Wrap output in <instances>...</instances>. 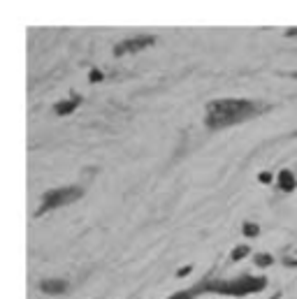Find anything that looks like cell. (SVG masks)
I'll list each match as a JSON object with an SVG mask.
<instances>
[{
    "label": "cell",
    "instance_id": "obj_1",
    "mask_svg": "<svg viewBox=\"0 0 297 299\" xmlns=\"http://www.w3.org/2000/svg\"><path fill=\"white\" fill-rule=\"evenodd\" d=\"M269 105L255 100H239V97H221V100H212L207 105V114H205V126L212 130L219 128H230L244 121H251L255 116L265 114Z\"/></svg>",
    "mask_w": 297,
    "mask_h": 299
},
{
    "label": "cell",
    "instance_id": "obj_2",
    "mask_svg": "<svg viewBox=\"0 0 297 299\" xmlns=\"http://www.w3.org/2000/svg\"><path fill=\"white\" fill-rule=\"evenodd\" d=\"M197 292H219V294H232V297H246V294L260 292L267 287L265 276H237L232 281H202L197 283Z\"/></svg>",
    "mask_w": 297,
    "mask_h": 299
},
{
    "label": "cell",
    "instance_id": "obj_3",
    "mask_svg": "<svg viewBox=\"0 0 297 299\" xmlns=\"http://www.w3.org/2000/svg\"><path fill=\"white\" fill-rule=\"evenodd\" d=\"M84 197V190L79 185H63V188H51L42 195V202L37 207V216L49 214V211H56L61 207H67V204L77 202V200Z\"/></svg>",
    "mask_w": 297,
    "mask_h": 299
},
{
    "label": "cell",
    "instance_id": "obj_4",
    "mask_svg": "<svg viewBox=\"0 0 297 299\" xmlns=\"http://www.w3.org/2000/svg\"><path fill=\"white\" fill-rule=\"evenodd\" d=\"M151 44H156V37H153V35L130 37V40H123V42L116 44V47H114V56L119 58V56H123V54H133V51H140V49H146V47H151Z\"/></svg>",
    "mask_w": 297,
    "mask_h": 299
},
{
    "label": "cell",
    "instance_id": "obj_5",
    "mask_svg": "<svg viewBox=\"0 0 297 299\" xmlns=\"http://www.w3.org/2000/svg\"><path fill=\"white\" fill-rule=\"evenodd\" d=\"M67 287H70V283L63 278H42L40 281V290L44 294H63L67 292Z\"/></svg>",
    "mask_w": 297,
    "mask_h": 299
},
{
    "label": "cell",
    "instance_id": "obj_6",
    "mask_svg": "<svg viewBox=\"0 0 297 299\" xmlns=\"http://www.w3.org/2000/svg\"><path fill=\"white\" fill-rule=\"evenodd\" d=\"M276 185H279L281 192H292L297 188V179L290 169H281L279 176H276Z\"/></svg>",
    "mask_w": 297,
    "mask_h": 299
},
{
    "label": "cell",
    "instance_id": "obj_7",
    "mask_svg": "<svg viewBox=\"0 0 297 299\" xmlns=\"http://www.w3.org/2000/svg\"><path fill=\"white\" fill-rule=\"evenodd\" d=\"M81 105V95H74L72 100H65V102H58L56 105V114L58 116H67V114H72L74 109Z\"/></svg>",
    "mask_w": 297,
    "mask_h": 299
},
{
    "label": "cell",
    "instance_id": "obj_8",
    "mask_svg": "<svg viewBox=\"0 0 297 299\" xmlns=\"http://www.w3.org/2000/svg\"><path fill=\"white\" fill-rule=\"evenodd\" d=\"M249 253H251L249 246H235V248H232V253H230V260H232V262H239V260H244V257L249 255Z\"/></svg>",
    "mask_w": 297,
    "mask_h": 299
},
{
    "label": "cell",
    "instance_id": "obj_9",
    "mask_svg": "<svg viewBox=\"0 0 297 299\" xmlns=\"http://www.w3.org/2000/svg\"><path fill=\"white\" fill-rule=\"evenodd\" d=\"M255 267H272L274 264V255H269V253H258V255L253 257Z\"/></svg>",
    "mask_w": 297,
    "mask_h": 299
},
{
    "label": "cell",
    "instance_id": "obj_10",
    "mask_svg": "<svg viewBox=\"0 0 297 299\" xmlns=\"http://www.w3.org/2000/svg\"><path fill=\"white\" fill-rule=\"evenodd\" d=\"M242 232L246 234V237H258V234H260V225H255V223H244L242 225Z\"/></svg>",
    "mask_w": 297,
    "mask_h": 299
},
{
    "label": "cell",
    "instance_id": "obj_11",
    "mask_svg": "<svg viewBox=\"0 0 297 299\" xmlns=\"http://www.w3.org/2000/svg\"><path fill=\"white\" fill-rule=\"evenodd\" d=\"M195 294H200V292H197V287H193V290H181V292H174L172 297H167V299H193Z\"/></svg>",
    "mask_w": 297,
    "mask_h": 299
},
{
    "label": "cell",
    "instance_id": "obj_12",
    "mask_svg": "<svg viewBox=\"0 0 297 299\" xmlns=\"http://www.w3.org/2000/svg\"><path fill=\"white\" fill-rule=\"evenodd\" d=\"M88 79H91V81H95V84H97V81H103V72H100V70H91V74H88Z\"/></svg>",
    "mask_w": 297,
    "mask_h": 299
},
{
    "label": "cell",
    "instance_id": "obj_13",
    "mask_svg": "<svg viewBox=\"0 0 297 299\" xmlns=\"http://www.w3.org/2000/svg\"><path fill=\"white\" fill-rule=\"evenodd\" d=\"M281 262L285 264V267H297V257H290V255H285Z\"/></svg>",
    "mask_w": 297,
    "mask_h": 299
},
{
    "label": "cell",
    "instance_id": "obj_14",
    "mask_svg": "<svg viewBox=\"0 0 297 299\" xmlns=\"http://www.w3.org/2000/svg\"><path fill=\"white\" fill-rule=\"evenodd\" d=\"M258 179H260L262 183H272V172H262Z\"/></svg>",
    "mask_w": 297,
    "mask_h": 299
},
{
    "label": "cell",
    "instance_id": "obj_15",
    "mask_svg": "<svg viewBox=\"0 0 297 299\" xmlns=\"http://www.w3.org/2000/svg\"><path fill=\"white\" fill-rule=\"evenodd\" d=\"M190 269H193V267L188 264V267H183V269H179V271H176V276H186V274H190Z\"/></svg>",
    "mask_w": 297,
    "mask_h": 299
},
{
    "label": "cell",
    "instance_id": "obj_16",
    "mask_svg": "<svg viewBox=\"0 0 297 299\" xmlns=\"http://www.w3.org/2000/svg\"><path fill=\"white\" fill-rule=\"evenodd\" d=\"M285 77H290V79H297V70H295V72H285Z\"/></svg>",
    "mask_w": 297,
    "mask_h": 299
},
{
    "label": "cell",
    "instance_id": "obj_17",
    "mask_svg": "<svg viewBox=\"0 0 297 299\" xmlns=\"http://www.w3.org/2000/svg\"><path fill=\"white\" fill-rule=\"evenodd\" d=\"M279 297H281V292H276V294H274V297H272V299H279Z\"/></svg>",
    "mask_w": 297,
    "mask_h": 299
}]
</instances>
